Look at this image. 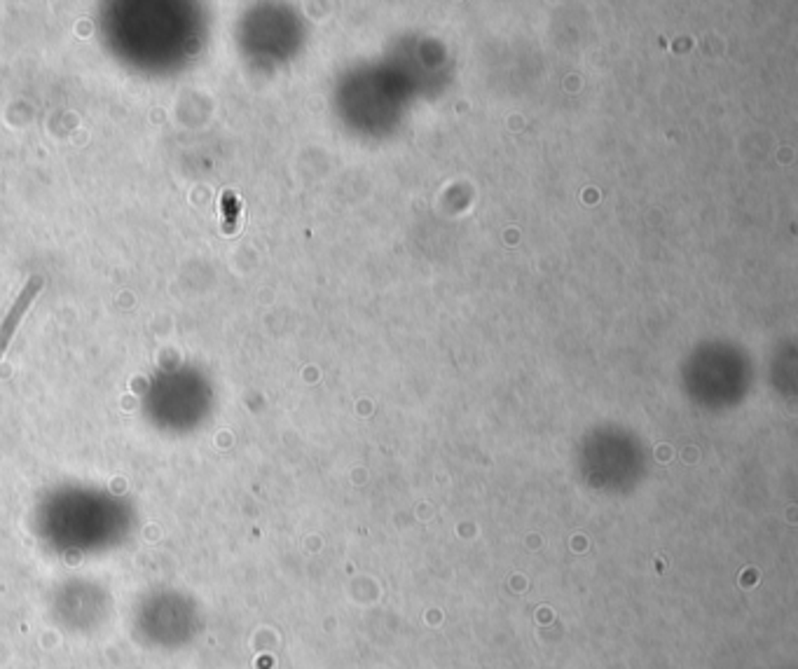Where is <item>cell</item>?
Masks as SVG:
<instances>
[{
  "label": "cell",
  "mask_w": 798,
  "mask_h": 669,
  "mask_svg": "<svg viewBox=\"0 0 798 669\" xmlns=\"http://www.w3.org/2000/svg\"><path fill=\"white\" fill-rule=\"evenodd\" d=\"M220 213H223V232L232 235L236 230V220H239V199L232 192H223V197H220Z\"/></svg>",
  "instance_id": "7a4b0ae2"
},
{
  "label": "cell",
  "mask_w": 798,
  "mask_h": 669,
  "mask_svg": "<svg viewBox=\"0 0 798 669\" xmlns=\"http://www.w3.org/2000/svg\"><path fill=\"white\" fill-rule=\"evenodd\" d=\"M40 288H43V279H40V276H31V279H28V283L21 288V293L17 295L14 305L10 307V312H7V316L3 319V323H0V358H3V354H5L7 345H10V339H12L14 331H17V325H20V321L24 319V314L28 312L31 302L36 300V295L40 293Z\"/></svg>",
  "instance_id": "6da1fadb"
}]
</instances>
